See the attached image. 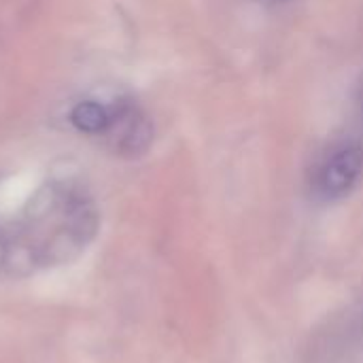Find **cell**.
Segmentation results:
<instances>
[{
	"mask_svg": "<svg viewBox=\"0 0 363 363\" xmlns=\"http://www.w3.org/2000/svg\"><path fill=\"white\" fill-rule=\"evenodd\" d=\"M19 232H4L6 277H28L38 270L77 262L96 240L100 215L91 196L77 183H55L32 204Z\"/></svg>",
	"mask_w": 363,
	"mask_h": 363,
	"instance_id": "obj_1",
	"label": "cell"
},
{
	"mask_svg": "<svg viewBox=\"0 0 363 363\" xmlns=\"http://www.w3.org/2000/svg\"><path fill=\"white\" fill-rule=\"evenodd\" d=\"M104 134L115 155L136 160L151 149L155 132L147 113L136 102L121 98L111 106V123Z\"/></svg>",
	"mask_w": 363,
	"mask_h": 363,
	"instance_id": "obj_3",
	"label": "cell"
},
{
	"mask_svg": "<svg viewBox=\"0 0 363 363\" xmlns=\"http://www.w3.org/2000/svg\"><path fill=\"white\" fill-rule=\"evenodd\" d=\"M363 179V145L353 138L330 143L315 160L308 187L319 202H338L351 196Z\"/></svg>",
	"mask_w": 363,
	"mask_h": 363,
	"instance_id": "obj_2",
	"label": "cell"
},
{
	"mask_svg": "<svg viewBox=\"0 0 363 363\" xmlns=\"http://www.w3.org/2000/svg\"><path fill=\"white\" fill-rule=\"evenodd\" d=\"M70 119L77 125V130L85 134H104L111 123V108L96 100H83L72 108Z\"/></svg>",
	"mask_w": 363,
	"mask_h": 363,
	"instance_id": "obj_4",
	"label": "cell"
},
{
	"mask_svg": "<svg viewBox=\"0 0 363 363\" xmlns=\"http://www.w3.org/2000/svg\"><path fill=\"white\" fill-rule=\"evenodd\" d=\"M6 238H4V232L0 230V277H6Z\"/></svg>",
	"mask_w": 363,
	"mask_h": 363,
	"instance_id": "obj_5",
	"label": "cell"
}]
</instances>
